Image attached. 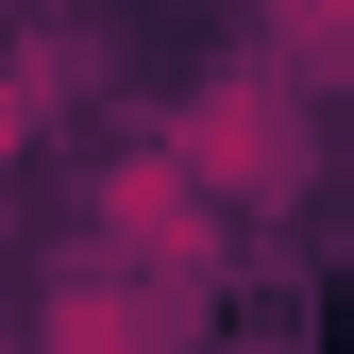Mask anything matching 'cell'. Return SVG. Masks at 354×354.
Here are the masks:
<instances>
[{
    "label": "cell",
    "mask_w": 354,
    "mask_h": 354,
    "mask_svg": "<svg viewBox=\"0 0 354 354\" xmlns=\"http://www.w3.org/2000/svg\"><path fill=\"white\" fill-rule=\"evenodd\" d=\"M169 169L236 219V203H304V169H321V118H304V68L270 51H236V68H203V102L169 118Z\"/></svg>",
    "instance_id": "obj_1"
},
{
    "label": "cell",
    "mask_w": 354,
    "mask_h": 354,
    "mask_svg": "<svg viewBox=\"0 0 354 354\" xmlns=\"http://www.w3.org/2000/svg\"><path fill=\"white\" fill-rule=\"evenodd\" d=\"M84 253H118V270H152V287L219 270V203L169 169V136H118L102 169H84Z\"/></svg>",
    "instance_id": "obj_2"
},
{
    "label": "cell",
    "mask_w": 354,
    "mask_h": 354,
    "mask_svg": "<svg viewBox=\"0 0 354 354\" xmlns=\"http://www.w3.org/2000/svg\"><path fill=\"white\" fill-rule=\"evenodd\" d=\"M34 354H186V287L118 270V253H68L51 304H34Z\"/></svg>",
    "instance_id": "obj_3"
},
{
    "label": "cell",
    "mask_w": 354,
    "mask_h": 354,
    "mask_svg": "<svg viewBox=\"0 0 354 354\" xmlns=\"http://www.w3.org/2000/svg\"><path fill=\"white\" fill-rule=\"evenodd\" d=\"M0 17H17V0H0Z\"/></svg>",
    "instance_id": "obj_4"
},
{
    "label": "cell",
    "mask_w": 354,
    "mask_h": 354,
    "mask_svg": "<svg viewBox=\"0 0 354 354\" xmlns=\"http://www.w3.org/2000/svg\"><path fill=\"white\" fill-rule=\"evenodd\" d=\"M0 354H17V337H0Z\"/></svg>",
    "instance_id": "obj_5"
}]
</instances>
